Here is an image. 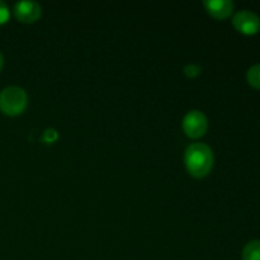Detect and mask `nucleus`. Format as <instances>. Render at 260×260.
<instances>
[{
  "mask_svg": "<svg viewBox=\"0 0 260 260\" xmlns=\"http://www.w3.org/2000/svg\"><path fill=\"white\" fill-rule=\"evenodd\" d=\"M184 161L187 170L196 178H203L213 167V152L208 145L196 142L185 150Z\"/></svg>",
  "mask_w": 260,
  "mask_h": 260,
  "instance_id": "nucleus-1",
  "label": "nucleus"
},
{
  "mask_svg": "<svg viewBox=\"0 0 260 260\" xmlns=\"http://www.w3.org/2000/svg\"><path fill=\"white\" fill-rule=\"evenodd\" d=\"M28 96L20 86H7L0 91V111L7 116H18L25 109Z\"/></svg>",
  "mask_w": 260,
  "mask_h": 260,
  "instance_id": "nucleus-2",
  "label": "nucleus"
},
{
  "mask_svg": "<svg viewBox=\"0 0 260 260\" xmlns=\"http://www.w3.org/2000/svg\"><path fill=\"white\" fill-rule=\"evenodd\" d=\"M183 129L185 135L192 139H198L203 136L208 128V119L203 112L198 109H192L183 118Z\"/></svg>",
  "mask_w": 260,
  "mask_h": 260,
  "instance_id": "nucleus-3",
  "label": "nucleus"
},
{
  "mask_svg": "<svg viewBox=\"0 0 260 260\" xmlns=\"http://www.w3.org/2000/svg\"><path fill=\"white\" fill-rule=\"evenodd\" d=\"M233 24L243 35L253 36L260 30V17L251 10H239L233 17Z\"/></svg>",
  "mask_w": 260,
  "mask_h": 260,
  "instance_id": "nucleus-4",
  "label": "nucleus"
},
{
  "mask_svg": "<svg viewBox=\"0 0 260 260\" xmlns=\"http://www.w3.org/2000/svg\"><path fill=\"white\" fill-rule=\"evenodd\" d=\"M14 14L20 22L33 23L40 19L42 14V8L38 3L32 2V0H23L14 5Z\"/></svg>",
  "mask_w": 260,
  "mask_h": 260,
  "instance_id": "nucleus-5",
  "label": "nucleus"
},
{
  "mask_svg": "<svg viewBox=\"0 0 260 260\" xmlns=\"http://www.w3.org/2000/svg\"><path fill=\"white\" fill-rule=\"evenodd\" d=\"M203 4L216 19H225L234 12V3L231 0H205Z\"/></svg>",
  "mask_w": 260,
  "mask_h": 260,
  "instance_id": "nucleus-6",
  "label": "nucleus"
},
{
  "mask_svg": "<svg viewBox=\"0 0 260 260\" xmlns=\"http://www.w3.org/2000/svg\"><path fill=\"white\" fill-rule=\"evenodd\" d=\"M243 260H260V240H251L244 246Z\"/></svg>",
  "mask_w": 260,
  "mask_h": 260,
  "instance_id": "nucleus-7",
  "label": "nucleus"
},
{
  "mask_svg": "<svg viewBox=\"0 0 260 260\" xmlns=\"http://www.w3.org/2000/svg\"><path fill=\"white\" fill-rule=\"evenodd\" d=\"M246 80H248L249 85L260 90V63L253 65L249 69L246 73Z\"/></svg>",
  "mask_w": 260,
  "mask_h": 260,
  "instance_id": "nucleus-8",
  "label": "nucleus"
},
{
  "mask_svg": "<svg viewBox=\"0 0 260 260\" xmlns=\"http://www.w3.org/2000/svg\"><path fill=\"white\" fill-rule=\"evenodd\" d=\"M10 17V12H9V8L8 5L5 4L4 2L0 0V24H4V23L8 22Z\"/></svg>",
  "mask_w": 260,
  "mask_h": 260,
  "instance_id": "nucleus-9",
  "label": "nucleus"
},
{
  "mask_svg": "<svg viewBox=\"0 0 260 260\" xmlns=\"http://www.w3.org/2000/svg\"><path fill=\"white\" fill-rule=\"evenodd\" d=\"M183 71H184L185 75L189 76V78H194V76H197L198 74L201 73V68H200V66L190 63V65L185 66V68L183 69Z\"/></svg>",
  "mask_w": 260,
  "mask_h": 260,
  "instance_id": "nucleus-10",
  "label": "nucleus"
},
{
  "mask_svg": "<svg viewBox=\"0 0 260 260\" xmlns=\"http://www.w3.org/2000/svg\"><path fill=\"white\" fill-rule=\"evenodd\" d=\"M3 65H4V57H3L2 52H0V71H2V69H3Z\"/></svg>",
  "mask_w": 260,
  "mask_h": 260,
  "instance_id": "nucleus-11",
  "label": "nucleus"
}]
</instances>
